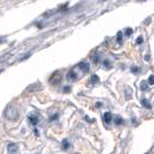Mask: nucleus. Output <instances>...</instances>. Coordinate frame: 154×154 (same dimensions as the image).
Returning <instances> with one entry per match:
<instances>
[{
	"label": "nucleus",
	"instance_id": "17",
	"mask_svg": "<svg viewBox=\"0 0 154 154\" xmlns=\"http://www.w3.org/2000/svg\"><path fill=\"white\" fill-rule=\"evenodd\" d=\"M70 91H71V88H70V87H65V88H64V92H65V93H68Z\"/></svg>",
	"mask_w": 154,
	"mask_h": 154
},
{
	"label": "nucleus",
	"instance_id": "10",
	"mask_svg": "<svg viewBox=\"0 0 154 154\" xmlns=\"http://www.w3.org/2000/svg\"><path fill=\"white\" fill-rule=\"evenodd\" d=\"M99 81H100V79H99V76H97L96 74L92 75V80H91V82H92V84H97Z\"/></svg>",
	"mask_w": 154,
	"mask_h": 154
},
{
	"label": "nucleus",
	"instance_id": "14",
	"mask_svg": "<svg viewBox=\"0 0 154 154\" xmlns=\"http://www.w3.org/2000/svg\"><path fill=\"white\" fill-rule=\"evenodd\" d=\"M58 117H59V115H58V114H55V115H52V116H51L50 121H56V119H57Z\"/></svg>",
	"mask_w": 154,
	"mask_h": 154
},
{
	"label": "nucleus",
	"instance_id": "16",
	"mask_svg": "<svg viewBox=\"0 0 154 154\" xmlns=\"http://www.w3.org/2000/svg\"><path fill=\"white\" fill-rule=\"evenodd\" d=\"M142 41H144L142 37H138L137 41H136V43H137V44H140V43H142Z\"/></svg>",
	"mask_w": 154,
	"mask_h": 154
},
{
	"label": "nucleus",
	"instance_id": "6",
	"mask_svg": "<svg viewBox=\"0 0 154 154\" xmlns=\"http://www.w3.org/2000/svg\"><path fill=\"white\" fill-rule=\"evenodd\" d=\"M140 89H141L142 92H146V91L148 89V82L142 80V81L140 82Z\"/></svg>",
	"mask_w": 154,
	"mask_h": 154
},
{
	"label": "nucleus",
	"instance_id": "5",
	"mask_svg": "<svg viewBox=\"0 0 154 154\" xmlns=\"http://www.w3.org/2000/svg\"><path fill=\"white\" fill-rule=\"evenodd\" d=\"M28 118H29V122H30L33 125H36V124L40 122L38 117H37V116H35V115H31V116H29Z\"/></svg>",
	"mask_w": 154,
	"mask_h": 154
},
{
	"label": "nucleus",
	"instance_id": "8",
	"mask_svg": "<svg viewBox=\"0 0 154 154\" xmlns=\"http://www.w3.org/2000/svg\"><path fill=\"white\" fill-rule=\"evenodd\" d=\"M141 104H142L145 108H147V109H151V107H152L151 103L148 102V100H146V99H142V100H141Z\"/></svg>",
	"mask_w": 154,
	"mask_h": 154
},
{
	"label": "nucleus",
	"instance_id": "9",
	"mask_svg": "<svg viewBox=\"0 0 154 154\" xmlns=\"http://www.w3.org/2000/svg\"><path fill=\"white\" fill-rule=\"evenodd\" d=\"M130 71H131V73H133V74H138V73L140 72V68H139L138 66H131V67H130Z\"/></svg>",
	"mask_w": 154,
	"mask_h": 154
},
{
	"label": "nucleus",
	"instance_id": "15",
	"mask_svg": "<svg viewBox=\"0 0 154 154\" xmlns=\"http://www.w3.org/2000/svg\"><path fill=\"white\" fill-rule=\"evenodd\" d=\"M131 34H132V29H131V28H129V29L126 30V33H125V36H130Z\"/></svg>",
	"mask_w": 154,
	"mask_h": 154
},
{
	"label": "nucleus",
	"instance_id": "12",
	"mask_svg": "<svg viewBox=\"0 0 154 154\" xmlns=\"http://www.w3.org/2000/svg\"><path fill=\"white\" fill-rule=\"evenodd\" d=\"M148 85H154V75H149V78H148Z\"/></svg>",
	"mask_w": 154,
	"mask_h": 154
},
{
	"label": "nucleus",
	"instance_id": "13",
	"mask_svg": "<svg viewBox=\"0 0 154 154\" xmlns=\"http://www.w3.org/2000/svg\"><path fill=\"white\" fill-rule=\"evenodd\" d=\"M117 42L118 43H122V31H119L117 34Z\"/></svg>",
	"mask_w": 154,
	"mask_h": 154
},
{
	"label": "nucleus",
	"instance_id": "11",
	"mask_svg": "<svg viewBox=\"0 0 154 154\" xmlns=\"http://www.w3.org/2000/svg\"><path fill=\"white\" fill-rule=\"evenodd\" d=\"M103 66H104V68H111V65H110L109 60H104L103 61Z\"/></svg>",
	"mask_w": 154,
	"mask_h": 154
},
{
	"label": "nucleus",
	"instance_id": "3",
	"mask_svg": "<svg viewBox=\"0 0 154 154\" xmlns=\"http://www.w3.org/2000/svg\"><path fill=\"white\" fill-rule=\"evenodd\" d=\"M114 118H112V114L111 112H104V115H103V121H104V123L106 124H109L111 121H112Z\"/></svg>",
	"mask_w": 154,
	"mask_h": 154
},
{
	"label": "nucleus",
	"instance_id": "4",
	"mask_svg": "<svg viewBox=\"0 0 154 154\" xmlns=\"http://www.w3.org/2000/svg\"><path fill=\"white\" fill-rule=\"evenodd\" d=\"M70 147H71V144H70V141H68L67 139H64V140L61 141V148H63L64 151H67Z\"/></svg>",
	"mask_w": 154,
	"mask_h": 154
},
{
	"label": "nucleus",
	"instance_id": "7",
	"mask_svg": "<svg viewBox=\"0 0 154 154\" xmlns=\"http://www.w3.org/2000/svg\"><path fill=\"white\" fill-rule=\"evenodd\" d=\"M115 124L116 125H122V124H124V119L122 118V117H119V116H117V117H115Z\"/></svg>",
	"mask_w": 154,
	"mask_h": 154
},
{
	"label": "nucleus",
	"instance_id": "1",
	"mask_svg": "<svg viewBox=\"0 0 154 154\" xmlns=\"http://www.w3.org/2000/svg\"><path fill=\"white\" fill-rule=\"evenodd\" d=\"M88 72H89V64L85 63V61H81L79 64H76L74 67H72V70L67 73L66 78L70 82H74L76 80H79L84 74H86Z\"/></svg>",
	"mask_w": 154,
	"mask_h": 154
},
{
	"label": "nucleus",
	"instance_id": "2",
	"mask_svg": "<svg viewBox=\"0 0 154 154\" xmlns=\"http://www.w3.org/2000/svg\"><path fill=\"white\" fill-rule=\"evenodd\" d=\"M7 149H8L10 154H18V152H19V147L14 142H10L8 146H7Z\"/></svg>",
	"mask_w": 154,
	"mask_h": 154
}]
</instances>
